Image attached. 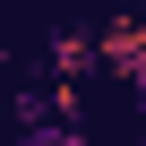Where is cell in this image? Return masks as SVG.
I'll list each match as a JSON object with an SVG mask.
<instances>
[{
    "label": "cell",
    "instance_id": "cell-5",
    "mask_svg": "<svg viewBox=\"0 0 146 146\" xmlns=\"http://www.w3.org/2000/svg\"><path fill=\"white\" fill-rule=\"evenodd\" d=\"M137 146H146V137H137Z\"/></svg>",
    "mask_w": 146,
    "mask_h": 146
},
{
    "label": "cell",
    "instance_id": "cell-3",
    "mask_svg": "<svg viewBox=\"0 0 146 146\" xmlns=\"http://www.w3.org/2000/svg\"><path fill=\"white\" fill-rule=\"evenodd\" d=\"M17 146H86V137H78V120H69V112H35V103H26Z\"/></svg>",
    "mask_w": 146,
    "mask_h": 146
},
{
    "label": "cell",
    "instance_id": "cell-4",
    "mask_svg": "<svg viewBox=\"0 0 146 146\" xmlns=\"http://www.w3.org/2000/svg\"><path fill=\"white\" fill-rule=\"evenodd\" d=\"M137 103H146V86H137Z\"/></svg>",
    "mask_w": 146,
    "mask_h": 146
},
{
    "label": "cell",
    "instance_id": "cell-1",
    "mask_svg": "<svg viewBox=\"0 0 146 146\" xmlns=\"http://www.w3.org/2000/svg\"><path fill=\"white\" fill-rule=\"evenodd\" d=\"M95 60H103V78H120V86L137 95V86H146V17H129V9L103 17V26H95Z\"/></svg>",
    "mask_w": 146,
    "mask_h": 146
},
{
    "label": "cell",
    "instance_id": "cell-2",
    "mask_svg": "<svg viewBox=\"0 0 146 146\" xmlns=\"http://www.w3.org/2000/svg\"><path fill=\"white\" fill-rule=\"evenodd\" d=\"M43 69L78 95V78H103V60H95V26H60L52 35V52H43Z\"/></svg>",
    "mask_w": 146,
    "mask_h": 146
}]
</instances>
